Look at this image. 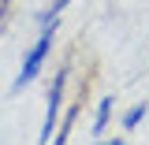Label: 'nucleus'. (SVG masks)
Instances as JSON below:
<instances>
[{
	"mask_svg": "<svg viewBox=\"0 0 149 145\" xmlns=\"http://www.w3.org/2000/svg\"><path fill=\"white\" fill-rule=\"evenodd\" d=\"M52 37H56V22H41V37L30 45V52L22 56V67H19V74H15V89H26L37 74H41L45 60L52 52Z\"/></svg>",
	"mask_w": 149,
	"mask_h": 145,
	"instance_id": "1",
	"label": "nucleus"
},
{
	"mask_svg": "<svg viewBox=\"0 0 149 145\" xmlns=\"http://www.w3.org/2000/svg\"><path fill=\"white\" fill-rule=\"evenodd\" d=\"M63 89H67V67H60L56 71V82L52 89H49V108H45V123H41V142H52L56 138V112L63 108Z\"/></svg>",
	"mask_w": 149,
	"mask_h": 145,
	"instance_id": "2",
	"label": "nucleus"
},
{
	"mask_svg": "<svg viewBox=\"0 0 149 145\" xmlns=\"http://www.w3.org/2000/svg\"><path fill=\"white\" fill-rule=\"evenodd\" d=\"M112 97H101L97 101V115H93V127H90V138H101L104 130H108V119H112Z\"/></svg>",
	"mask_w": 149,
	"mask_h": 145,
	"instance_id": "3",
	"label": "nucleus"
},
{
	"mask_svg": "<svg viewBox=\"0 0 149 145\" xmlns=\"http://www.w3.org/2000/svg\"><path fill=\"white\" fill-rule=\"evenodd\" d=\"M142 119H146V104H134V108L123 115V130H134L138 123H142Z\"/></svg>",
	"mask_w": 149,
	"mask_h": 145,
	"instance_id": "4",
	"label": "nucleus"
},
{
	"mask_svg": "<svg viewBox=\"0 0 149 145\" xmlns=\"http://www.w3.org/2000/svg\"><path fill=\"white\" fill-rule=\"evenodd\" d=\"M67 4H71V0H52V8L45 11V19H41V22H56V19H60V11H63Z\"/></svg>",
	"mask_w": 149,
	"mask_h": 145,
	"instance_id": "5",
	"label": "nucleus"
},
{
	"mask_svg": "<svg viewBox=\"0 0 149 145\" xmlns=\"http://www.w3.org/2000/svg\"><path fill=\"white\" fill-rule=\"evenodd\" d=\"M8 4H11V0H0V15H4V11H8Z\"/></svg>",
	"mask_w": 149,
	"mask_h": 145,
	"instance_id": "6",
	"label": "nucleus"
}]
</instances>
